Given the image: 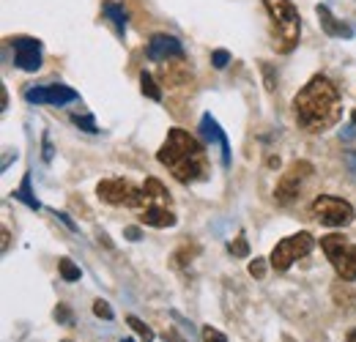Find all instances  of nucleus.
<instances>
[{"label":"nucleus","instance_id":"obj_1","mask_svg":"<svg viewBox=\"0 0 356 342\" xmlns=\"http://www.w3.org/2000/svg\"><path fill=\"white\" fill-rule=\"evenodd\" d=\"M296 124L305 131H326L343 118V99L334 83L323 74H315L293 99Z\"/></svg>","mask_w":356,"mask_h":342},{"label":"nucleus","instance_id":"obj_2","mask_svg":"<svg viewBox=\"0 0 356 342\" xmlns=\"http://www.w3.org/2000/svg\"><path fill=\"white\" fill-rule=\"evenodd\" d=\"M156 159L176 175L181 184H192L206 178L209 170V159H206V148L184 129H170L168 140L162 142Z\"/></svg>","mask_w":356,"mask_h":342},{"label":"nucleus","instance_id":"obj_3","mask_svg":"<svg viewBox=\"0 0 356 342\" xmlns=\"http://www.w3.org/2000/svg\"><path fill=\"white\" fill-rule=\"evenodd\" d=\"M264 6H266L268 17H271V28H274V49L291 52L302 36L299 11L293 8L291 0H264Z\"/></svg>","mask_w":356,"mask_h":342},{"label":"nucleus","instance_id":"obj_4","mask_svg":"<svg viewBox=\"0 0 356 342\" xmlns=\"http://www.w3.org/2000/svg\"><path fill=\"white\" fill-rule=\"evenodd\" d=\"M96 195L110 206H124V209H143L145 206L143 186L132 184L129 178H104V181H99Z\"/></svg>","mask_w":356,"mask_h":342},{"label":"nucleus","instance_id":"obj_5","mask_svg":"<svg viewBox=\"0 0 356 342\" xmlns=\"http://www.w3.org/2000/svg\"><path fill=\"white\" fill-rule=\"evenodd\" d=\"M321 250L326 252L329 263L334 266L337 277L343 282H354L356 279V244H348L343 236H323L321 238Z\"/></svg>","mask_w":356,"mask_h":342},{"label":"nucleus","instance_id":"obj_6","mask_svg":"<svg viewBox=\"0 0 356 342\" xmlns=\"http://www.w3.org/2000/svg\"><path fill=\"white\" fill-rule=\"evenodd\" d=\"M310 211H312V216H315L321 225H326V227H348L356 216L354 206H351L348 200H343V197H334V195H321V197H315Z\"/></svg>","mask_w":356,"mask_h":342},{"label":"nucleus","instance_id":"obj_7","mask_svg":"<svg viewBox=\"0 0 356 342\" xmlns=\"http://www.w3.org/2000/svg\"><path fill=\"white\" fill-rule=\"evenodd\" d=\"M312 247H315V238H312L307 230L282 238V241L271 250V268H274V271H288L299 257L310 255Z\"/></svg>","mask_w":356,"mask_h":342},{"label":"nucleus","instance_id":"obj_8","mask_svg":"<svg viewBox=\"0 0 356 342\" xmlns=\"http://www.w3.org/2000/svg\"><path fill=\"white\" fill-rule=\"evenodd\" d=\"M312 172H315V168H312L310 162H305V159L291 162L288 170L282 172V178L277 181V189H274V200H277V206H291V203L299 197L302 184L310 178Z\"/></svg>","mask_w":356,"mask_h":342},{"label":"nucleus","instance_id":"obj_9","mask_svg":"<svg viewBox=\"0 0 356 342\" xmlns=\"http://www.w3.org/2000/svg\"><path fill=\"white\" fill-rule=\"evenodd\" d=\"M25 99L33 101V104H55V107H63V104L77 101V90H72L69 86H31L25 90Z\"/></svg>","mask_w":356,"mask_h":342},{"label":"nucleus","instance_id":"obj_10","mask_svg":"<svg viewBox=\"0 0 356 342\" xmlns=\"http://www.w3.org/2000/svg\"><path fill=\"white\" fill-rule=\"evenodd\" d=\"M145 55L156 63H170V60H181L184 58V44L178 42L176 36L168 33H156L151 36V42L145 47Z\"/></svg>","mask_w":356,"mask_h":342},{"label":"nucleus","instance_id":"obj_11","mask_svg":"<svg viewBox=\"0 0 356 342\" xmlns=\"http://www.w3.org/2000/svg\"><path fill=\"white\" fill-rule=\"evenodd\" d=\"M11 47H14V63L22 72H36L42 66V42L39 39L19 36L11 42Z\"/></svg>","mask_w":356,"mask_h":342},{"label":"nucleus","instance_id":"obj_12","mask_svg":"<svg viewBox=\"0 0 356 342\" xmlns=\"http://www.w3.org/2000/svg\"><path fill=\"white\" fill-rule=\"evenodd\" d=\"M140 222L148 225V227H173L176 225V214L168 209V206H143L140 209Z\"/></svg>","mask_w":356,"mask_h":342},{"label":"nucleus","instance_id":"obj_13","mask_svg":"<svg viewBox=\"0 0 356 342\" xmlns=\"http://www.w3.org/2000/svg\"><path fill=\"white\" fill-rule=\"evenodd\" d=\"M315 14H318V19H321V28H323L332 39H351V36H354V31H351L346 22H340V19L329 11V6H318Z\"/></svg>","mask_w":356,"mask_h":342},{"label":"nucleus","instance_id":"obj_14","mask_svg":"<svg viewBox=\"0 0 356 342\" xmlns=\"http://www.w3.org/2000/svg\"><path fill=\"white\" fill-rule=\"evenodd\" d=\"M200 129H203L206 140H211V142H220V145H222V165L227 168V165H230V145H227V140H225V134H222V129H220V124H217L211 115H203V121H200Z\"/></svg>","mask_w":356,"mask_h":342},{"label":"nucleus","instance_id":"obj_15","mask_svg":"<svg viewBox=\"0 0 356 342\" xmlns=\"http://www.w3.org/2000/svg\"><path fill=\"white\" fill-rule=\"evenodd\" d=\"M143 192H145V206H154V203H159V206H170V192H168V186L159 181V178H145V184H143Z\"/></svg>","mask_w":356,"mask_h":342},{"label":"nucleus","instance_id":"obj_16","mask_svg":"<svg viewBox=\"0 0 356 342\" xmlns=\"http://www.w3.org/2000/svg\"><path fill=\"white\" fill-rule=\"evenodd\" d=\"M104 14H107V17L115 22V28H118L121 33L127 31V11H124L118 3H104Z\"/></svg>","mask_w":356,"mask_h":342},{"label":"nucleus","instance_id":"obj_17","mask_svg":"<svg viewBox=\"0 0 356 342\" xmlns=\"http://www.w3.org/2000/svg\"><path fill=\"white\" fill-rule=\"evenodd\" d=\"M140 88H143V93H145L148 99H154V101H162V90H159L156 80H154L148 72H143V74H140Z\"/></svg>","mask_w":356,"mask_h":342},{"label":"nucleus","instance_id":"obj_18","mask_svg":"<svg viewBox=\"0 0 356 342\" xmlns=\"http://www.w3.org/2000/svg\"><path fill=\"white\" fill-rule=\"evenodd\" d=\"M14 197H19L25 206H31V209H39V200L33 197V192H31V175H25V181H22V186L19 189H14Z\"/></svg>","mask_w":356,"mask_h":342},{"label":"nucleus","instance_id":"obj_19","mask_svg":"<svg viewBox=\"0 0 356 342\" xmlns=\"http://www.w3.org/2000/svg\"><path fill=\"white\" fill-rule=\"evenodd\" d=\"M58 271H60V277H63L66 282H77V279L83 277V271H80V268H77V266H74L69 257H63V260L58 263Z\"/></svg>","mask_w":356,"mask_h":342},{"label":"nucleus","instance_id":"obj_20","mask_svg":"<svg viewBox=\"0 0 356 342\" xmlns=\"http://www.w3.org/2000/svg\"><path fill=\"white\" fill-rule=\"evenodd\" d=\"M127 323L132 326V329H134V334H137L140 340H145V342H151V340H154V332H151V326H148V323H143L140 318H134V315H129V320H127Z\"/></svg>","mask_w":356,"mask_h":342},{"label":"nucleus","instance_id":"obj_21","mask_svg":"<svg viewBox=\"0 0 356 342\" xmlns=\"http://www.w3.org/2000/svg\"><path fill=\"white\" fill-rule=\"evenodd\" d=\"M230 252L236 257H247L250 255V244H247V238H244V233L241 236H236V241H230V247H227Z\"/></svg>","mask_w":356,"mask_h":342},{"label":"nucleus","instance_id":"obj_22","mask_svg":"<svg viewBox=\"0 0 356 342\" xmlns=\"http://www.w3.org/2000/svg\"><path fill=\"white\" fill-rule=\"evenodd\" d=\"M93 315L96 318H102V320H113V309H110V304L102 299L93 301Z\"/></svg>","mask_w":356,"mask_h":342},{"label":"nucleus","instance_id":"obj_23","mask_svg":"<svg viewBox=\"0 0 356 342\" xmlns=\"http://www.w3.org/2000/svg\"><path fill=\"white\" fill-rule=\"evenodd\" d=\"M227 63H230V52L227 49H214L211 52V66L214 69H225Z\"/></svg>","mask_w":356,"mask_h":342},{"label":"nucleus","instance_id":"obj_24","mask_svg":"<svg viewBox=\"0 0 356 342\" xmlns=\"http://www.w3.org/2000/svg\"><path fill=\"white\" fill-rule=\"evenodd\" d=\"M203 342H227V337L214 326H203Z\"/></svg>","mask_w":356,"mask_h":342},{"label":"nucleus","instance_id":"obj_25","mask_svg":"<svg viewBox=\"0 0 356 342\" xmlns=\"http://www.w3.org/2000/svg\"><path fill=\"white\" fill-rule=\"evenodd\" d=\"M72 121H74L77 127L86 129L88 134H96V131H99V129H96V124H93V118H90V115H72Z\"/></svg>","mask_w":356,"mask_h":342},{"label":"nucleus","instance_id":"obj_26","mask_svg":"<svg viewBox=\"0 0 356 342\" xmlns=\"http://www.w3.org/2000/svg\"><path fill=\"white\" fill-rule=\"evenodd\" d=\"M250 274H252L255 279H264V274H266V260H264V257H255V260L250 263Z\"/></svg>","mask_w":356,"mask_h":342},{"label":"nucleus","instance_id":"obj_27","mask_svg":"<svg viewBox=\"0 0 356 342\" xmlns=\"http://www.w3.org/2000/svg\"><path fill=\"white\" fill-rule=\"evenodd\" d=\"M55 320H58V323H72V312H69L66 304H58V309H55Z\"/></svg>","mask_w":356,"mask_h":342},{"label":"nucleus","instance_id":"obj_28","mask_svg":"<svg viewBox=\"0 0 356 342\" xmlns=\"http://www.w3.org/2000/svg\"><path fill=\"white\" fill-rule=\"evenodd\" d=\"M127 238L137 241V238H140V230H137V227H127Z\"/></svg>","mask_w":356,"mask_h":342},{"label":"nucleus","instance_id":"obj_29","mask_svg":"<svg viewBox=\"0 0 356 342\" xmlns=\"http://www.w3.org/2000/svg\"><path fill=\"white\" fill-rule=\"evenodd\" d=\"M162 337H165V340H170V342H184V340H181V337H178V334H173V332H170V329H168V332H165V334H162Z\"/></svg>","mask_w":356,"mask_h":342},{"label":"nucleus","instance_id":"obj_30","mask_svg":"<svg viewBox=\"0 0 356 342\" xmlns=\"http://www.w3.org/2000/svg\"><path fill=\"white\" fill-rule=\"evenodd\" d=\"M44 159H52V148H49V137H44Z\"/></svg>","mask_w":356,"mask_h":342},{"label":"nucleus","instance_id":"obj_31","mask_svg":"<svg viewBox=\"0 0 356 342\" xmlns=\"http://www.w3.org/2000/svg\"><path fill=\"white\" fill-rule=\"evenodd\" d=\"M348 342H356V329H351V332H348Z\"/></svg>","mask_w":356,"mask_h":342},{"label":"nucleus","instance_id":"obj_32","mask_svg":"<svg viewBox=\"0 0 356 342\" xmlns=\"http://www.w3.org/2000/svg\"><path fill=\"white\" fill-rule=\"evenodd\" d=\"M351 121H354V124H356V110H354V113H351Z\"/></svg>","mask_w":356,"mask_h":342},{"label":"nucleus","instance_id":"obj_33","mask_svg":"<svg viewBox=\"0 0 356 342\" xmlns=\"http://www.w3.org/2000/svg\"><path fill=\"white\" fill-rule=\"evenodd\" d=\"M124 342H132V340H124Z\"/></svg>","mask_w":356,"mask_h":342},{"label":"nucleus","instance_id":"obj_34","mask_svg":"<svg viewBox=\"0 0 356 342\" xmlns=\"http://www.w3.org/2000/svg\"><path fill=\"white\" fill-rule=\"evenodd\" d=\"M63 342H72V340H63Z\"/></svg>","mask_w":356,"mask_h":342}]
</instances>
